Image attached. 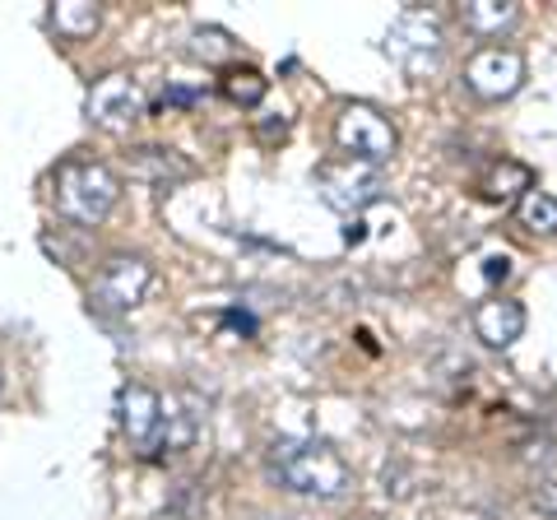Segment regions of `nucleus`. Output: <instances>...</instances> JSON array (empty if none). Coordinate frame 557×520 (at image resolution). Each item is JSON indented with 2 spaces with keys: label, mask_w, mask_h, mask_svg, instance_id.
<instances>
[{
  "label": "nucleus",
  "mask_w": 557,
  "mask_h": 520,
  "mask_svg": "<svg viewBox=\"0 0 557 520\" xmlns=\"http://www.w3.org/2000/svg\"><path fill=\"white\" fill-rule=\"evenodd\" d=\"M163 102H177V108H190V102H200V89H168Z\"/></svg>",
  "instance_id": "nucleus-20"
},
{
  "label": "nucleus",
  "mask_w": 557,
  "mask_h": 520,
  "mask_svg": "<svg viewBox=\"0 0 557 520\" xmlns=\"http://www.w3.org/2000/svg\"><path fill=\"white\" fill-rule=\"evenodd\" d=\"M121 200V177L108 168V163H61L57 172V210L70 219V223H84L94 228L112 214V205Z\"/></svg>",
  "instance_id": "nucleus-2"
},
{
  "label": "nucleus",
  "mask_w": 557,
  "mask_h": 520,
  "mask_svg": "<svg viewBox=\"0 0 557 520\" xmlns=\"http://www.w3.org/2000/svg\"><path fill=\"white\" fill-rule=\"evenodd\" d=\"M139 172H149L159 186H172V182H186L190 177V163L177 159L172 149H139Z\"/></svg>",
  "instance_id": "nucleus-16"
},
{
  "label": "nucleus",
  "mask_w": 557,
  "mask_h": 520,
  "mask_svg": "<svg viewBox=\"0 0 557 520\" xmlns=\"http://www.w3.org/2000/svg\"><path fill=\"white\" fill-rule=\"evenodd\" d=\"M386 51L409 75H423L442 57V24L428 10H405L386 33Z\"/></svg>",
  "instance_id": "nucleus-6"
},
{
  "label": "nucleus",
  "mask_w": 557,
  "mask_h": 520,
  "mask_svg": "<svg viewBox=\"0 0 557 520\" xmlns=\"http://www.w3.org/2000/svg\"><path fill=\"white\" fill-rule=\"evenodd\" d=\"M0 381H5V368H0Z\"/></svg>",
  "instance_id": "nucleus-21"
},
{
  "label": "nucleus",
  "mask_w": 557,
  "mask_h": 520,
  "mask_svg": "<svg viewBox=\"0 0 557 520\" xmlns=\"http://www.w3.org/2000/svg\"><path fill=\"white\" fill-rule=\"evenodd\" d=\"M51 24H57V33H61V38H70V42L94 38L98 5H94V0H57V5H51Z\"/></svg>",
  "instance_id": "nucleus-12"
},
{
  "label": "nucleus",
  "mask_w": 557,
  "mask_h": 520,
  "mask_svg": "<svg viewBox=\"0 0 557 520\" xmlns=\"http://www.w3.org/2000/svg\"><path fill=\"white\" fill-rule=\"evenodd\" d=\"M153 270L145 256H108L94 274V307L102 311H131L149 293Z\"/></svg>",
  "instance_id": "nucleus-7"
},
{
  "label": "nucleus",
  "mask_w": 557,
  "mask_h": 520,
  "mask_svg": "<svg viewBox=\"0 0 557 520\" xmlns=\"http://www.w3.org/2000/svg\"><path fill=\"white\" fill-rule=\"evenodd\" d=\"M116 423L121 432H126V442L135 450H145V456H159V437H163V395L139 386V381H131V386L116 391Z\"/></svg>",
  "instance_id": "nucleus-9"
},
{
  "label": "nucleus",
  "mask_w": 557,
  "mask_h": 520,
  "mask_svg": "<svg viewBox=\"0 0 557 520\" xmlns=\"http://www.w3.org/2000/svg\"><path fill=\"white\" fill-rule=\"evenodd\" d=\"M525 84V57L516 47H479L465 61V89L483 102H502Z\"/></svg>",
  "instance_id": "nucleus-5"
},
{
  "label": "nucleus",
  "mask_w": 557,
  "mask_h": 520,
  "mask_svg": "<svg viewBox=\"0 0 557 520\" xmlns=\"http://www.w3.org/2000/svg\"><path fill=\"white\" fill-rule=\"evenodd\" d=\"M534 507L544 511L548 520H557V483H544V488L534 493Z\"/></svg>",
  "instance_id": "nucleus-18"
},
{
  "label": "nucleus",
  "mask_w": 557,
  "mask_h": 520,
  "mask_svg": "<svg viewBox=\"0 0 557 520\" xmlns=\"http://www.w3.org/2000/svg\"><path fill=\"white\" fill-rule=\"evenodd\" d=\"M474 335L487 349H511V344L525 335V307L516 298H487L474 307Z\"/></svg>",
  "instance_id": "nucleus-10"
},
{
  "label": "nucleus",
  "mask_w": 557,
  "mask_h": 520,
  "mask_svg": "<svg viewBox=\"0 0 557 520\" xmlns=\"http://www.w3.org/2000/svg\"><path fill=\"white\" fill-rule=\"evenodd\" d=\"M190 57L196 61H209V65H219V61H228L233 57V38L223 28H196L190 33Z\"/></svg>",
  "instance_id": "nucleus-17"
},
{
  "label": "nucleus",
  "mask_w": 557,
  "mask_h": 520,
  "mask_svg": "<svg viewBox=\"0 0 557 520\" xmlns=\"http://www.w3.org/2000/svg\"><path fill=\"white\" fill-rule=\"evenodd\" d=\"M265 474L270 483H278L284 493L298 497H321L335 502L354 488V470L330 442L317 437H278L265 450Z\"/></svg>",
  "instance_id": "nucleus-1"
},
{
  "label": "nucleus",
  "mask_w": 557,
  "mask_h": 520,
  "mask_svg": "<svg viewBox=\"0 0 557 520\" xmlns=\"http://www.w3.org/2000/svg\"><path fill=\"white\" fill-rule=\"evenodd\" d=\"M335 140L339 149L348 153L354 163H372L381 168L395 153L399 135L386 116H381L376 108H368V102H344L339 108V121H335Z\"/></svg>",
  "instance_id": "nucleus-3"
},
{
  "label": "nucleus",
  "mask_w": 557,
  "mask_h": 520,
  "mask_svg": "<svg viewBox=\"0 0 557 520\" xmlns=\"http://www.w3.org/2000/svg\"><path fill=\"white\" fill-rule=\"evenodd\" d=\"M460 20H465V28L474 33V38H502L507 28H516L520 5L516 0H465Z\"/></svg>",
  "instance_id": "nucleus-11"
},
{
  "label": "nucleus",
  "mask_w": 557,
  "mask_h": 520,
  "mask_svg": "<svg viewBox=\"0 0 557 520\" xmlns=\"http://www.w3.org/2000/svg\"><path fill=\"white\" fill-rule=\"evenodd\" d=\"M520 223H525L530 233H557V196H548V190H530V196H520L516 205Z\"/></svg>",
  "instance_id": "nucleus-15"
},
{
  "label": "nucleus",
  "mask_w": 557,
  "mask_h": 520,
  "mask_svg": "<svg viewBox=\"0 0 557 520\" xmlns=\"http://www.w3.org/2000/svg\"><path fill=\"white\" fill-rule=\"evenodd\" d=\"M84 116L94 121L102 131H131L139 116H145V94H139V84L131 75H102L89 98H84Z\"/></svg>",
  "instance_id": "nucleus-8"
},
{
  "label": "nucleus",
  "mask_w": 557,
  "mask_h": 520,
  "mask_svg": "<svg viewBox=\"0 0 557 520\" xmlns=\"http://www.w3.org/2000/svg\"><path fill=\"white\" fill-rule=\"evenodd\" d=\"M483 190L493 200H507V196H516V190H534V172L525 168V163H511V159H502L493 172H487V182H483Z\"/></svg>",
  "instance_id": "nucleus-14"
},
{
  "label": "nucleus",
  "mask_w": 557,
  "mask_h": 520,
  "mask_svg": "<svg viewBox=\"0 0 557 520\" xmlns=\"http://www.w3.org/2000/svg\"><path fill=\"white\" fill-rule=\"evenodd\" d=\"M219 89H223V98H228V102H237V108H256V102L265 98L270 84H265V75H260V71H251V65H233V71L219 79Z\"/></svg>",
  "instance_id": "nucleus-13"
},
{
  "label": "nucleus",
  "mask_w": 557,
  "mask_h": 520,
  "mask_svg": "<svg viewBox=\"0 0 557 520\" xmlns=\"http://www.w3.org/2000/svg\"><path fill=\"white\" fill-rule=\"evenodd\" d=\"M317 190L330 210L339 214H362L372 200L386 196V182H381V172L372 163H330L317 172Z\"/></svg>",
  "instance_id": "nucleus-4"
},
{
  "label": "nucleus",
  "mask_w": 557,
  "mask_h": 520,
  "mask_svg": "<svg viewBox=\"0 0 557 520\" xmlns=\"http://www.w3.org/2000/svg\"><path fill=\"white\" fill-rule=\"evenodd\" d=\"M483 265H487V280H507V274H511V260L507 256H487Z\"/></svg>",
  "instance_id": "nucleus-19"
}]
</instances>
